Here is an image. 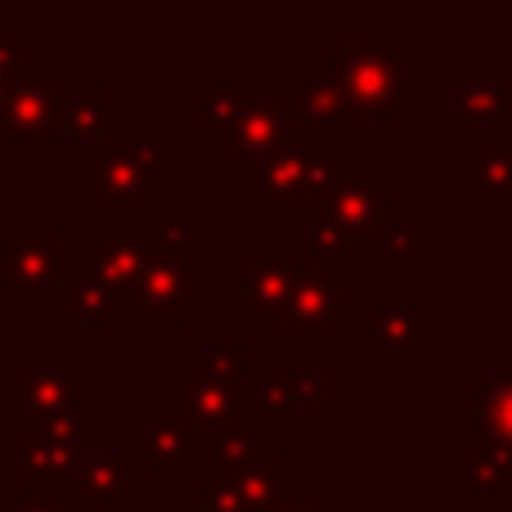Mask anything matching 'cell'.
Segmentation results:
<instances>
[{
	"mask_svg": "<svg viewBox=\"0 0 512 512\" xmlns=\"http://www.w3.org/2000/svg\"><path fill=\"white\" fill-rule=\"evenodd\" d=\"M432 512H490V508H432Z\"/></svg>",
	"mask_w": 512,
	"mask_h": 512,
	"instance_id": "36",
	"label": "cell"
},
{
	"mask_svg": "<svg viewBox=\"0 0 512 512\" xmlns=\"http://www.w3.org/2000/svg\"><path fill=\"white\" fill-rule=\"evenodd\" d=\"M512 450V369L490 373L472 396V427H468V454Z\"/></svg>",
	"mask_w": 512,
	"mask_h": 512,
	"instance_id": "20",
	"label": "cell"
},
{
	"mask_svg": "<svg viewBox=\"0 0 512 512\" xmlns=\"http://www.w3.org/2000/svg\"><path fill=\"white\" fill-rule=\"evenodd\" d=\"M81 459H86V445L54 441V436L36 432L32 423H18V490H27V495L68 499Z\"/></svg>",
	"mask_w": 512,
	"mask_h": 512,
	"instance_id": "14",
	"label": "cell"
},
{
	"mask_svg": "<svg viewBox=\"0 0 512 512\" xmlns=\"http://www.w3.org/2000/svg\"><path fill=\"white\" fill-rule=\"evenodd\" d=\"M0 512H77L68 499H54V495H27V490H5L0 499Z\"/></svg>",
	"mask_w": 512,
	"mask_h": 512,
	"instance_id": "32",
	"label": "cell"
},
{
	"mask_svg": "<svg viewBox=\"0 0 512 512\" xmlns=\"http://www.w3.org/2000/svg\"><path fill=\"white\" fill-rule=\"evenodd\" d=\"M0 104H5V90H0Z\"/></svg>",
	"mask_w": 512,
	"mask_h": 512,
	"instance_id": "40",
	"label": "cell"
},
{
	"mask_svg": "<svg viewBox=\"0 0 512 512\" xmlns=\"http://www.w3.org/2000/svg\"><path fill=\"white\" fill-rule=\"evenodd\" d=\"M468 77H472V81H495V68H490L486 59H472V63H468Z\"/></svg>",
	"mask_w": 512,
	"mask_h": 512,
	"instance_id": "35",
	"label": "cell"
},
{
	"mask_svg": "<svg viewBox=\"0 0 512 512\" xmlns=\"http://www.w3.org/2000/svg\"><path fill=\"white\" fill-rule=\"evenodd\" d=\"M68 72L54 59H23L0 104V140L5 144H50L59 140V108Z\"/></svg>",
	"mask_w": 512,
	"mask_h": 512,
	"instance_id": "8",
	"label": "cell"
},
{
	"mask_svg": "<svg viewBox=\"0 0 512 512\" xmlns=\"http://www.w3.org/2000/svg\"><path fill=\"white\" fill-rule=\"evenodd\" d=\"M261 391L274 396L279 405H324V373L319 369H283V364H265Z\"/></svg>",
	"mask_w": 512,
	"mask_h": 512,
	"instance_id": "25",
	"label": "cell"
},
{
	"mask_svg": "<svg viewBox=\"0 0 512 512\" xmlns=\"http://www.w3.org/2000/svg\"><path fill=\"white\" fill-rule=\"evenodd\" d=\"M18 63H23V27H18L14 18H0V90H5V95H9V86H14Z\"/></svg>",
	"mask_w": 512,
	"mask_h": 512,
	"instance_id": "30",
	"label": "cell"
},
{
	"mask_svg": "<svg viewBox=\"0 0 512 512\" xmlns=\"http://www.w3.org/2000/svg\"><path fill=\"white\" fill-rule=\"evenodd\" d=\"M252 81H207L203 86V140L225 144V135L234 131L243 104H248Z\"/></svg>",
	"mask_w": 512,
	"mask_h": 512,
	"instance_id": "24",
	"label": "cell"
},
{
	"mask_svg": "<svg viewBox=\"0 0 512 512\" xmlns=\"http://www.w3.org/2000/svg\"><path fill=\"white\" fill-rule=\"evenodd\" d=\"M328 81L346 117L409 122V45L405 41H328Z\"/></svg>",
	"mask_w": 512,
	"mask_h": 512,
	"instance_id": "2",
	"label": "cell"
},
{
	"mask_svg": "<svg viewBox=\"0 0 512 512\" xmlns=\"http://www.w3.org/2000/svg\"><path fill=\"white\" fill-rule=\"evenodd\" d=\"M81 203H131L162 207L167 203V149L162 144H86L81 149Z\"/></svg>",
	"mask_w": 512,
	"mask_h": 512,
	"instance_id": "5",
	"label": "cell"
},
{
	"mask_svg": "<svg viewBox=\"0 0 512 512\" xmlns=\"http://www.w3.org/2000/svg\"><path fill=\"white\" fill-rule=\"evenodd\" d=\"M0 499H5V463H0Z\"/></svg>",
	"mask_w": 512,
	"mask_h": 512,
	"instance_id": "37",
	"label": "cell"
},
{
	"mask_svg": "<svg viewBox=\"0 0 512 512\" xmlns=\"http://www.w3.org/2000/svg\"><path fill=\"white\" fill-rule=\"evenodd\" d=\"M185 445L189 427L180 423V414L171 405H149L140 414V472H162V468H185Z\"/></svg>",
	"mask_w": 512,
	"mask_h": 512,
	"instance_id": "21",
	"label": "cell"
},
{
	"mask_svg": "<svg viewBox=\"0 0 512 512\" xmlns=\"http://www.w3.org/2000/svg\"><path fill=\"white\" fill-rule=\"evenodd\" d=\"M198 369L216 382H230L243 387V369H248V346H212V351L198 360Z\"/></svg>",
	"mask_w": 512,
	"mask_h": 512,
	"instance_id": "29",
	"label": "cell"
},
{
	"mask_svg": "<svg viewBox=\"0 0 512 512\" xmlns=\"http://www.w3.org/2000/svg\"><path fill=\"white\" fill-rule=\"evenodd\" d=\"M337 221L346 248H382L391 234V167L373 162H328L315 189Z\"/></svg>",
	"mask_w": 512,
	"mask_h": 512,
	"instance_id": "6",
	"label": "cell"
},
{
	"mask_svg": "<svg viewBox=\"0 0 512 512\" xmlns=\"http://www.w3.org/2000/svg\"><path fill=\"white\" fill-rule=\"evenodd\" d=\"M248 288H252L248 265H243V261L225 265V270H221V301H225V306H230V310H243V306H248Z\"/></svg>",
	"mask_w": 512,
	"mask_h": 512,
	"instance_id": "33",
	"label": "cell"
},
{
	"mask_svg": "<svg viewBox=\"0 0 512 512\" xmlns=\"http://www.w3.org/2000/svg\"><path fill=\"white\" fill-rule=\"evenodd\" d=\"M158 212L140 288V319L144 328H180L189 310L207 301V230L189 221L180 203H162Z\"/></svg>",
	"mask_w": 512,
	"mask_h": 512,
	"instance_id": "1",
	"label": "cell"
},
{
	"mask_svg": "<svg viewBox=\"0 0 512 512\" xmlns=\"http://www.w3.org/2000/svg\"><path fill=\"white\" fill-rule=\"evenodd\" d=\"M468 203L490 207V203H512V144L481 153L468 162Z\"/></svg>",
	"mask_w": 512,
	"mask_h": 512,
	"instance_id": "23",
	"label": "cell"
},
{
	"mask_svg": "<svg viewBox=\"0 0 512 512\" xmlns=\"http://www.w3.org/2000/svg\"><path fill=\"white\" fill-rule=\"evenodd\" d=\"M283 468H288V454L270 445L261 459L239 472H207L198 512H265V504L283 490Z\"/></svg>",
	"mask_w": 512,
	"mask_h": 512,
	"instance_id": "15",
	"label": "cell"
},
{
	"mask_svg": "<svg viewBox=\"0 0 512 512\" xmlns=\"http://www.w3.org/2000/svg\"><path fill=\"white\" fill-rule=\"evenodd\" d=\"M346 131L333 126L301 122L274 144L265 158L243 167V203L265 207V203H306L328 171V149L342 144Z\"/></svg>",
	"mask_w": 512,
	"mask_h": 512,
	"instance_id": "3",
	"label": "cell"
},
{
	"mask_svg": "<svg viewBox=\"0 0 512 512\" xmlns=\"http://www.w3.org/2000/svg\"><path fill=\"white\" fill-rule=\"evenodd\" d=\"M512 117V86L508 81H454V122H508Z\"/></svg>",
	"mask_w": 512,
	"mask_h": 512,
	"instance_id": "22",
	"label": "cell"
},
{
	"mask_svg": "<svg viewBox=\"0 0 512 512\" xmlns=\"http://www.w3.org/2000/svg\"><path fill=\"white\" fill-rule=\"evenodd\" d=\"M306 122V108H301V86L297 81H252L248 86V104H243L234 131L225 135L221 158L225 162H248L265 158L292 126Z\"/></svg>",
	"mask_w": 512,
	"mask_h": 512,
	"instance_id": "9",
	"label": "cell"
},
{
	"mask_svg": "<svg viewBox=\"0 0 512 512\" xmlns=\"http://www.w3.org/2000/svg\"><path fill=\"white\" fill-rule=\"evenodd\" d=\"M153 248V225H104L95 252L104 265L108 283L117 288L126 310H140V288H144V265Z\"/></svg>",
	"mask_w": 512,
	"mask_h": 512,
	"instance_id": "19",
	"label": "cell"
},
{
	"mask_svg": "<svg viewBox=\"0 0 512 512\" xmlns=\"http://www.w3.org/2000/svg\"><path fill=\"white\" fill-rule=\"evenodd\" d=\"M144 490V472L126 468L113 450H90L72 481V508L77 512H122L126 499Z\"/></svg>",
	"mask_w": 512,
	"mask_h": 512,
	"instance_id": "18",
	"label": "cell"
},
{
	"mask_svg": "<svg viewBox=\"0 0 512 512\" xmlns=\"http://www.w3.org/2000/svg\"><path fill=\"white\" fill-rule=\"evenodd\" d=\"M162 405L176 409L180 423L189 427V445L207 441V436H216V432H230V427L252 423L248 387H230V382L207 378L198 364H189V369L180 373L176 387L162 391Z\"/></svg>",
	"mask_w": 512,
	"mask_h": 512,
	"instance_id": "10",
	"label": "cell"
},
{
	"mask_svg": "<svg viewBox=\"0 0 512 512\" xmlns=\"http://www.w3.org/2000/svg\"><path fill=\"white\" fill-rule=\"evenodd\" d=\"M167 512H198V508H167Z\"/></svg>",
	"mask_w": 512,
	"mask_h": 512,
	"instance_id": "38",
	"label": "cell"
},
{
	"mask_svg": "<svg viewBox=\"0 0 512 512\" xmlns=\"http://www.w3.org/2000/svg\"><path fill=\"white\" fill-rule=\"evenodd\" d=\"M351 512H364V508H351Z\"/></svg>",
	"mask_w": 512,
	"mask_h": 512,
	"instance_id": "41",
	"label": "cell"
},
{
	"mask_svg": "<svg viewBox=\"0 0 512 512\" xmlns=\"http://www.w3.org/2000/svg\"><path fill=\"white\" fill-rule=\"evenodd\" d=\"M364 324H369V337L382 355H387L391 369H405L409 351L432 342V306L423 301H409V292L400 283L387 288V301L382 306L364 310Z\"/></svg>",
	"mask_w": 512,
	"mask_h": 512,
	"instance_id": "16",
	"label": "cell"
},
{
	"mask_svg": "<svg viewBox=\"0 0 512 512\" xmlns=\"http://www.w3.org/2000/svg\"><path fill=\"white\" fill-rule=\"evenodd\" d=\"M265 512H328V495L324 490H288L283 486L279 495L265 504Z\"/></svg>",
	"mask_w": 512,
	"mask_h": 512,
	"instance_id": "31",
	"label": "cell"
},
{
	"mask_svg": "<svg viewBox=\"0 0 512 512\" xmlns=\"http://www.w3.org/2000/svg\"><path fill=\"white\" fill-rule=\"evenodd\" d=\"M387 256L400 265H427L432 261V225L427 221H409V225H391L387 234Z\"/></svg>",
	"mask_w": 512,
	"mask_h": 512,
	"instance_id": "28",
	"label": "cell"
},
{
	"mask_svg": "<svg viewBox=\"0 0 512 512\" xmlns=\"http://www.w3.org/2000/svg\"><path fill=\"white\" fill-rule=\"evenodd\" d=\"M351 315V288H346V261H324L310 252L292 283V301L283 315V346L288 351H319L328 346V333L346 324Z\"/></svg>",
	"mask_w": 512,
	"mask_h": 512,
	"instance_id": "7",
	"label": "cell"
},
{
	"mask_svg": "<svg viewBox=\"0 0 512 512\" xmlns=\"http://www.w3.org/2000/svg\"><path fill=\"white\" fill-rule=\"evenodd\" d=\"M508 221H512V203H508Z\"/></svg>",
	"mask_w": 512,
	"mask_h": 512,
	"instance_id": "39",
	"label": "cell"
},
{
	"mask_svg": "<svg viewBox=\"0 0 512 512\" xmlns=\"http://www.w3.org/2000/svg\"><path fill=\"white\" fill-rule=\"evenodd\" d=\"M126 108L104 95L99 81H68L59 108V140L72 144H126Z\"/></svg>",
	"mask_w": 512,
	"mask_h": 512,
	"instance_id": "17",
	"label": "cell"
},
{
	"mask_svg": "<svg viewBox=\"0 0 512 512\" xmlns=\"http://www.w3.org/2000/svg\"><path fill=\"white\" fill-rule=\"evenodd\" d=\"M54 310H59L63 328H86V324L122 328L126 324V306L117 297V288L108 283L95 248H68V256H63V292Z\"/></svg>",
	"mask_w": 512,
	"mask_h": 512,
	"instance_id": "12",
	"label": "cell"
},
{
	"mask_svg": "<svg viewBox=\"0 0 512 512\" xmlns=\"http://www.w3.org/2000/svg\"><path fill=\"white\" fill-rule=\"evenodd\" d=\"M512 477V450H486V454H468V468H454L445 477L450 490H499Z\"/></svg>",
	"mask_w": 512,
	"mask_h": 512,
	"instance_id": "26",
	"label": "cell"
},
{
	"mask_svg": "<svg viewBox=\"0 0 512 512\" xmlns=\"http://www.w3.org/2000/svg\"><path fill=\"white\" fill-rule=\"evenodd\" d=\"M301 207H306V248L315 256H324V261H346V239L337 234V221L324 198L310 194Z\"/></svg>",
	"mask_w": 512,
	"mask_h": 512,
	"instance_id": "27",
	"label": "cell"
},
{
	"mask_svg": "<svg viewBox=\"0 0 512 512\" xmlns=\"http://www.w3.org/2000/svg\"><path fill=\"white\" fill-rule=\"evenodd\" d=\"M495 144H490V122H472L468 126V162H477L481 153H490Z\"/></svg>",
	"mask_w": 512,
	"mask_h": 512,
	"instance_id": "34",
	"label": "cell"
},
{
	"mask_svg": "<svg viewBox=\"0 0 512 512\" xmlns=\"http://www.w3.org/2000/svg\"><path fill=\"white\" fill-rule=\"evenodd\" d=\"M59 225H0V310H50L63 292Z\"/></svg>",
	"mask_w": 512,
	"mask_h": 512,
	"instance_id": "4",
	"label": "cell"
},
{
	"mask_svg": "<svg viewBox=\"0 0 512 512\" xmlns=\"http://www.w3.org/2000/svg\"><path fill=\"white\" fill-rule=\"evenodd\" d=\"M306 261H310L306 243H252V248H243V265H248V274H252L243 324L283 328V315H288V301H292V283H297Z\"/></svg>",
	"mask_w": 512,
	"mask_h": 512,
	"instance_id": "11",
	"label": "cell"
},
{
	"mask_svg": "<svg viewBox=\"0 0 512 512\" xmlns=\"http://www.w3.org/2000/svg\"><path fill=\"white\" fill-rule=\"evenodd\" d=\"M81 387H86V373L63 360L59 346H41L32 369L0 391V409L18 418L63 414V409H81Z\"/></svg>",
	"mask_w": 512,
	"mask_h": 512,
	"instance_id": "13",
	"label": "cell"
}]
</instances>
